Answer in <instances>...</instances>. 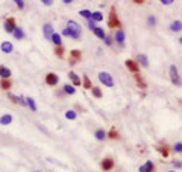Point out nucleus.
Wrapping results in <instances>:
<instances>
[{
    "label": "nucleus",
    "instance_id": "obj_1",
    "mask_svg": "<svg viewBox=\"0 0 182 172\" xmlns=\"http://www.w3.org/2000/svg\"><path fill=\"white\" fill-rule=\"evenodd\" d=\"M67 29L70 31V37L73 40H79V37H81V24H77L76 21L70 20L67 23Z\"/></svg>",
    "mask_w": 182,
    "mask_h": 172
},
{
    "label": "nucleus",
    "instance_id": "obj_2",
    "mask_svg": "<svg viewBox=\"0 0 182 172\" xmlns=\"http://www.w3.org/2000/svg\"><path fill=\"white\" fill-rule=\"evenodd\" d=\"M108 26L115 29V28H120V21H118V17H117V11L115 8L112 6L111 8V12H109V18H108Z\"/></svg>",
    "mask_w": 182,
    "mask_h": 172
},
{
    "label": "nucleus",
    "instance_id": "obj_3",
    "mask_svg": "<svg viewBox=\"0 0 182 172\" xmlns=\"http://www.w3.org/2000/svg\"><path fill=\"white\" fill-rule=\"evenodd\" d=\"M99 81L106 87H114V79H112L111 73H108V72H100L99 73Z\"/></svg>",
    "mask_w": 182,
    "mask_h": 172
},
{
    "label": "nucleus",
    "instance_id": "obj_4",
    "mask_svg": "<svg viewBox=\"0 0 182 172\" xmlns=\"http://www.w3.org/2000/svg\"><path fill=\"white\" fill-rule=\"evenodd\" d=\"M170 79H172V82L175 86H181L182 84L181 78H179V72L176 69V66H170Z\"/></svg>",
    "mask_w": 182,
    "mask_h": 172
},
{
    "label": "nucleus",
    "instance_id": "obj_5",
    "mask_svg": "<svg viewBox=\"0 0 182 172\" xmlns=\"http://www.w3.org/2000/svg\"><path fill=\"white\" fill-rule=\"evenodd\" d=\"M3 28H5V31L6 32H9V34H14V31H15V18L9 17L5 20V24H3Z\"/></svg>",
    "mask_w": 182,
    "mask_h": 172
},
{
    "label": "nucleus",
    "instance_id": "obj_6",
    "mask_svg": "<svg viewBox=\"0 0 182 172\" xmlns=\"http://www.w3.org/2000/svg\"><path fill=\"white\" fill-rule=\"evenodd\" d=\"M81 58H82V52L81 51H77V49H73L72 52H70V64L72 66H74L76 63H79L81 61Z\"/></svg>",
    "mask_w": 182,
    "mask_h": 172
},
{
    "label": "nucleus",
    "instance_id": "obj_7",
    "mask_svg": "<svg viewBox=\"0 0 182 172\" xmlns=\"http://www.w3.org/2000/svg\"><path fill=\"white\" fill-rule=\"evenodd\" d=\"M58 81H59V76L56 75V73H47L46 75V84L47 86H50V87H55L56 84H58Z\"/></svg>",
    "mask_w": 182,
    "mask_h": 172
},
{
    "label": "nucleus",
    "instance_id": "obj_8",
    "mask_svg": "<svg viewBox=\"0 0 182 172\" xmlns=\"http://www.w3.org/2000/svg\"><path fill=\"white\" fill-rule=\"evenodd\" d=\"M100 168H102L103 171H111V169L114 168V160H112L111 157L103 158V160L100 161Z\"/></svg>",
    "mask_w": 182,
    "mask_h": 172
},
{
    "label": "nucleus",
    "instance_id": "obj_9",
    "mask_svg": "<svg viewBox=\"0 0 182 172\" xmlns=\"http://www.w3.org/2000/svg\"><path fill=\"white\" fill-rule=\"evenodd\" d=\"M43 34H44L46 38H50V37L55 34V31H53V28H52L50 23H46V24L43 26Z\"/></svg>",
    "mask_w": 182,
    "mask_h": 172
},
{
    "label": "nucleus",
    "instance_id": "obj_10",
    "mask_svg": "<svg viewBox=\"0 0 182 172\" xmlns=\"http://www.w3.org/2000/svg\"><path fill=\"white\" fill-rule=\"evenodd\" d=\"M126 67H127V70H130V72H134V73H137L138 70H140V66L134 61V60H126Z\"/></svg>",
    "mask_w": 182,
    "mask_h": 172
},
{
    "label": "nucleus",
    "instance_id": "obj_11",
    "mask_svg": "<svg viewBox=\"0 0 182 172\" xmlns=\"http://www.w3.org/2000/svg\"><path fill=\"white\" fill-rule=\"evenodd\" d=\"M153 171H155V166H153L152 161H146L144 165H141L140 169H138V172H153Z\"/></svg>",
    "mask_w": 182,
    "mask_h": 172
},
{
    "label": "nucleus",
    "instance_id": "obj_12",
    "mask_svg": "<svg viewBox=\"0 0 182 172\" xmlns=\"http://www.w3.org/2000/svg\"><path fill=\"white\" fill-rule=\"evenodd\" d=\"M0 49H2V52H5V53H11V52L14 51V46L9 41H3L2 46H0Z\"/></svg>",
    "mask_w": 182,
    "mask_h": 172
},
{
    "label": "nucleus",
    "instance_id": "obj_13",
    "mask_svg": "<svg viewBox=\"0 0 182 172\" xmlns=\"http://www.w3.org/2000/svg\"><path fill=\"white\" fill-rule=\"evenodd\" d=\"M0 78L2 79H9L11 78V70L5 66H0Z\"/></svg>",
    "mask_w": 182,
    "mask_h": 172
},
{
    "label": "nucleus",
    "instance_id": "obj_14",
    "mask_svg": "<svg viewBox=\"0 0 182 172\" xmlns=\"http://www.w3.org/2000/svg\"><path fill=\"white\" fill-rule=\"evenodd\" d=\"M68 78H70V79H72V82H73V86H81V84H82V81H81V78H79V76H77V75H76V73H74V72H68Z\"/></svg>",
    "mask_w": 182,
    "mask_h": 172
},
{
    "label": "nucleus",
    "instance_id": "obj_15",
    "mask_svg": "<svg viewBox=\"0 0 182 172\" xmlns=\"http://www.w3.org/2000/svg\"><path fill=\"white\" fill-rule=\"evenodd\" d=\"M115 41L118 44H123L125 43V31L123 29H117V32H115Z\"/></svg>",
    "mask_w": 182,
    "mask_h": 172
},
{
    "label": "nucleus",
    "instance_id": "obj_16",
    "mask_svg": "<svg viewBox=\"0 0 182 172\" xmlns=\"http://www.w3.org/2000/svg\"><path fill=\"white\" fill-rule=\"evenodd\" d=\"M103 20V14L100 12V11H94V12H91V21H102Z\"/></svg>",
    "mask_w": 182,
    "mask_h": 172
},
{
    "label": "nucleus",
    "instance_id": "obj_17",
    "mask_svg": "<svg viewBox=\"0 0 182 172\" xmlns=\"http://www.w3.org/2000/svg\"><path fill=\"white\" fill-rule=\"evenodd\" d=\"M170 29H172L173 32H179V31L182 29V23L179 21V20H175V21L170 24Z\"/></svg>",
    "mask_w": 182,
    "mask_h": 172
},
{
    "label": "nucleus",
    "instance_id": "obj_18",
    "mask_svg": "<svg viewBox=\"0 0 182 172\" xmlns=\"http://www.w3.org/2000/svg\"><path fill=\"white\" fill-rule=\"evenodd\" d=\"M94 137L97 139V140H103V139H106V131L105 130H96V133H94Z\"/></svg>",
    "mask_w": 182,
    "mask_h": 172
},
{
    "label": "nucleus",
    "instance_id": "obj_19",
    "mask_svg": "<svg viewBox=\"0 0 182 172\" xmlns=\"http://www.w3.org/2000/svg\"><path fill=\"white\" fill-rule=\"evenodd\" d=\"M137 60H138V63H140L143 67H147V66H149V60H147V56H146L144 53H140Z\"/></svg>",
    "mask_w": 182,
    "mask_h": 172
},
{
    "label": "nucleus",
    "instance_id": "obj_20",
    "mask_svg": "<svg viewBox=\"0 0 182 172\" xmlns=\"http://www.w3.org/2000/svg\"><path fill=\"white\" fill-rule=\"evenodd\" d=\"M12 122V116L11 114H3L0 117V125H9Z\"/></svg>",
    "mask_w": 182,
    "mask_h": 172
},
{
    "label": "nucleus",
    "instance_id": "obj_21",
    "mask_svg": "<svg viewBox=\"0 0 182 172\" xmlns=\"http://www.w3.org/2000/svg\"><path fill=\"white\" fill-rule=\"evenodd\" d=\"M50 41L53 43V44L56 46V47H58V46H61V35H59V34H56V32H55V34L52 35V37H50Z\"/></svg>",
    "mask_w": 182,
    "mask_h": 172
},
{
    "label": "nucleus",
    "instance_id": "obj_22",
    "mask_svg": "<svg viewBox=\"0 0 182 172\" xmlns=\"http://www.w3.org/2000/svg\"><path fill=\"white\" fill-rule=\"evenodd\" d=\"M26 105H27V107H29V108H31L32 111H36V110H38V108H36L35 101H34L32 98H27V99H26Z\"/></svg>",
    "mask_w": 182,
    "mask_h": 172
},
{
    "label": "nucleus",
    "instance_id": "obj_23",
    "mask_svg": "<svg viewBox=\"0 0 182 172\" xmlns=\"http://www.w3.org/2000/svg\"><path fill=\"white\" fill-rule=\"evenodd\" d=\"M11 86H12V84H11L9 79H2V81H0V87H2V90H9Z\"/></svg>",
    "mask_w": 182,
    "mask_h": 172
},
{
    "label": "nucleus",
    "instance_id": "obj_24",
    "mask_svg": "<svg viewBox=\"0 0 182 172\" xmlns=\"http://www.w3.org/2000/svg\"><path fill=\"white\" fill-rule=\"evenodd\" d=\"M134 78H135V81H137V84L141 87V88H146V82L143 81V78H141V75H138V73H135L134 75Z\"/></svg>",
    "mask_w": 182,
    "mask_h": 172
},
{
    "label": "nucleus",
    "instance_id": "obj_25",
    "mask_svg": "<svg viewBox=\"0 0 182 172\" xmlns=\"http://www.w3.org/2000/svg\"><path fill=\"white\" fill-rule=\"evenodd\" d=\"M14 37H15L17 40H23V38H24V32H23V29H21V28H15V31H14Z\"/></svg>",
    "mask_w": 182,
    "mask_h": 172
},
{
    "label": "nucleus",
    "instance_id": "obj_26",
    "mask_svg": "<svg viewBox=\"0 0 182 172\" xmlns=\"http://www.w3.org/2000/svg\"><path fill=\"white\" fill-rule=\"evenodd\" d=\"M106 136H108L109 139H114V140H115V139H120V136H118V131H117L115 128H111Z\"/></svg>",
    "mask_w": 182,
    "mask_h": 172
},
{
    "label": "nucleus",
    "instance_id": "obj_27",
    "mask_svg": "<svg viewBox=\"0 0 182 172\" xmlns=\"http://www.w3.org/2000/svg\"><path fill=\"white\" fill-rule=\"evenodd\" d=\"M93 32H94V35H97V37H99V38H102V40H105V37H106V34L103 32V29H102V28H96Z\"/></svg>",
    "mask_w": 182,
    "mask_h": 172
},
{
    "label": "nucleus",
    "instance_id": "obj_28",
    "mask_svg": "<svg viewBox=\"0 0 182 172\" xmlns=\"http://www.w3.org/2000/svg\"><path fill=\"white\" fill-rule=\"evenodd\" d=\"M91 93H93L94 98H102V90H100L99 87H93V88H91Z\"/></svg>",
    "mask_w": 182,
    "mask_h": 172
},
{
    "label": "nucleus",
    "instance_id": "obj_29",
    "mask_svg": "<svg viewBox=\"0 0 182 172\" xmlns=\"http://www.w3.org/2000/svg\"><path fill=\"white\" fill-rule=\"evenodd\" d=\"M82 84H84V87H85L87 90H91V88H93V86H91V81H90V78H88L87 75H84V82H82Z\"/></svg>",
    "mask_w": 182,
    "mask_h": 172
},
{
    "label": "nucleus",
    "instance_id": "obj_30",
    "mask_svg": "<svg viewBox=\"0 0 182 172\" xmlns=\"http://www.w3.org/2000/svg\"><path fill=\"white\" fill-rule=\"evenodd\" d=\"M62 88H64V91H65L67 95H74V91H76V90H74V87L70 86V84H65Z\"/></svg>",
    "mask_w": 182,
    "mask_h": 172
},
{
    "label": "nucleus",
    "instance_id": "obj_31",
    "mask_svg": "<svg viewBox=\"0 0 182 172\" xmlns=\"http://www.w3.org/2000/svg\"><path fill=\"white\" fill-rule=\"evenodd\" d=\"M55 55H56L58 58H62V56H64V47H62V46L55 47Z\"/></svg>",
    "mask_w": 182,
    "mask_h": 172
},
{
    "label": "nucleus",
    "instance_id": "obj_32",
    "mask_svg": "<svg viewBox=\"0 0 182 172\" xmlns=\"http://www.w3.org/2000/svg\"><path fill=\"white\" fill-rule=\"evenodd\" d=\"M79 15H82L84 18H88V21L91 20V12L88 11V9H82V11L79 12Z\"/></svg>",
    "mask_w": 182,
    "mask_h": 172
},
{
    "label": "nucleus",
    "instance_id": "obj_33",
    "mask_svg": "<svg viewBox=\"0 0 182 172\" xmlns=\"http://www.w3.org/2000/svg\"><path fill=\"white\" fill-rule=\"evenodd\" d=\"M65 117H67V119H70V121H74V119H76V111L68 110V111L65 113Z\"/></svg>",
    "mask_w": 182,
    "mask_h": 172
},
{
    "label": "nucleus",
    "instance_id": "obj_34",
    "mask_svg": "<svg viewBox=\"0 0 182 172\" xmlns=\"http://www.w3.org/2000/svg\"><path fill=\"white\" fill-rule=\"evenodd\" d=\"M158 151H159V152H161L164 157H167V155H168V148H167L165 145H164V146H161V148H159Z\"/></svg>",
    "mask_w": 182,
    "mask_h": 172
},
{
    "label": "nucleus",
    "instance_id": "obj_35",
    "mask_svg": "<svg viewBox=\"0 0 182 172\" xmlns=\"http://www.w3.org/2000/svg\"><path fill=\"white\" fill-rule=\"evenodd\" d=\"M147 21H149V24H150V26H155V24H156V18L153 17V15H150Z\"/></svg>",
    "mask_w": 182,
    "mask_h": 172
},
{
    "label": "nucleus",
    "instance_id": "obj_36",
    "mask_svg": "<svg viewBox=\"0 0 182 172\" xmlns=\"http://www.w3.org/2000/svg\"><path fill=\"white\" fill-rule=\"evenodd\" d=\"M175 151H176V152H182V143L181 142H178V143L175 145Z\"/></svg>",
    "mask_w": 182,
    "mask_h": 172
},
{
    "label": "nucleus",
    "instance_id": "obj_37",
    "mask_svg": "<svg viewBox=\"0 0 182 172\" xmlns=\"http://www.w3.org/2000/svg\"><path fill=\"white\" fill-rule=\"evenodd\" d=\"M173 166L179 169V168H182V161H179V160H175V161H173Z\"/></svg>",
    "mask_w": 182,
    "mask_h": 172
},
{
    "label": "nucleus",
    "instance_id": "obj_38",
    "mask_svg": "<svg viewBox=\"0 0 182 172\" xmlns=\"http://www.w3.org/2000/svg\"><path fill=\"white\" fill-rule=\"evenodd\" d=\"M88 28H90L91 31H94V29H96V28H97V26H96V23H94V21H88Z\"/></svg>",
    "mask_w": 182,
    "mask_h": 172
},
{
    "label": "nucleus",
    "instance_id": "obj_39",
    "mask_svg": "<svg viewBox=\"0 0 182 172\" xmlns=\"http://www.w3.org/2000/svg\"><path fill=\"white\" fill-rule=\"evenodd\" d=\"M105 44H108V46H111V44H112V38H111V37H108V35L105 37Z\"/></svg>",
    "mask_w": 182,
    "mask_h": 172
},
{
    "label": "nucleus",
    "instance_id": "obj_40",
    "mask_svg": "<svg viewBox=\"0 0 182 172\" xmlns=\"http://www.w3.org/2000/svg\"><path fill=\"white\" fill-rule=\"evenodd\" d=\"M15 3H17V6L21 9V8H24V2L23 0H15Z\"/></svg>",
    "mask_w": 182,
    "mask_h": 172
},
{
    "label": "nucleus",
    "instance_id": "obj_41",
    "mask_svg": "<svg viewBox=\"0 0 182 172\" xmlns=\"http://www.w3.org/2000/svg\"><path fill=\"white\" fill-rule=\"evenodd\" d=\"M43 3H44L46 6H50V5H52L53 2H52V0H43Z\"/></svg>",
    "mask_w": 182,
    "mask_h": 172
},
{
    "label": "nucleus",
    "instance_id": "obj_42",
    "mask_svg": "<svg viewBox=\"0 0 182 172\" xmlns=\"http://www.w3.org/2000/svg\"><path fill=\"white\" fill-rule=\"evenodd\" d=\"M161 3L163 5H170V3H173V0H161Z\"/></svg>",
    "mask_w": 182,
    "mask_h": 172
},
{
    "label": "nucleus",
    "instance_id": "obj_43",
    "mask_svg": "<svg viewBox=\"0 0 182 172\" xmlns=\"http://www.w3.org/2000/svg\"><path fill=\"white\" fill-rule=\"evenodd\" d=\"M179 41H181V44H182V38H179Z\"/></svg>",
    "mask_w": 182,
    "mask_h": 172
},
{
    "label": "nucleus",
    "instance_id": "obj_44",
    "mask_svg": "<svg viewBox=\"0 0 182 172\" xmlns=\"http://www.w3.org/2000/svg\"><path fill=\"white\" fill-rule=\"evenodd\" d=\"M168 172H176V171H168Z\"/></svg>",
    "mask_w": 182,
    "mask_h": 172
},
{
    "label": "nucleus",
    "instance_id": "obj_45",
    "mask_svg": "<svg viewBox=\"0 0 182 172\" xmlns=\"http://www.w3.org/2000/svg\"><path fill=\"white\" fill-rule=\"evenodd\" d=\"M35 172H38V171H35Z\"/></svg>",
    "mask_w": 182,
    "mask_h": 172
}]
</instances>
